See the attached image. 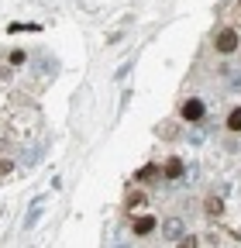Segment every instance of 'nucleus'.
I'll list each match as a JSON object with an SVG mask.
<instances>
[{"instance_id":"f257e3e1","label":"nucleus","mask_w":241,"mask_h":248,"mask_svg":"<svg viewBox=\"0 0 241 248\" xmlns=\"http://www.w3.org/2000/svg\"><path fill=\"white\" fill-rule=\"evenodd\" d=\"M159 231H162L166 241H179L186 234V221H183V217H166V221L159 224Z\"/></svg>"},{"instance_id":"f03ea898","label":"nucleus","mask_w":241,"mask_h":248,"mask_svg":"<svg viewBox=\"0 0 241 248\" xmlns=\"http://www.w3.org/2000/svg\"><path fill=\"white\" fill-rule=\"evenodd\" d=\"M238 42H241L238 31H234V28H224L221 35H217V42H214V48H217L221 55H231V52H238Z\"/></svg>"},{"instance_id":"7ed1b4c3","label":"nucleus","mask_w":241,"mask_h":248,"mask_svg":"<svg viewBox=\"0 0 241 248\" xmlns=\"http://www.w3.org/2000/svg\"><path fill=\"white\" fill-rule=\"evenodd\" d=\"M203 114H207L203 100H196V97H193V100H186V104H183V121H186V124H200V121H203Z\"/></svg>"},{"instance_id":"20e7f679","label":"nucleus","mask_w":241,"mask_h":248,"mask_svg":"<svg viewBox=\"0 0 241 248\" xmlns=\"http://www.w3.org/2000/svg\"><path fill=\"white\" fill-rule=\"evenodd\" d=\"M42 210H45V197H38V200L31 203V210H28V217H24V231H31V228L38 224V217H42Z\"/></svg>"},{"instance_id":"39448f33","label":"nucleus","mask_w":241,"mask_h":248,"mask_svg":"<svg viewBox=\"0 0 241 248\" xmlns=\"http://www.w3.org/2000/svg\"><path fill=\"white\" fill-rule=\"evenodd\" d=\"M183 172H186V166H183V159H179V155H172V159L166 162V169H162V176H166V179H179Z\"/></svg>"},{"instance_id":"423d86ee","label":"nucleus","mask_w":241,"mask_h":248,"mask_svg":"<svg viewBox=\"0 0 241 248\" xmlns=\"http://www.w3.org/2000/svg\"><path fill=\"white\" fill-rule=\"evenodd\" d=\"M131 231H135L138 238H148V234L155 231V217H138V221L131 224Z\"/></svg>"},{"instance_id":"0eeeda50","label":"nucleus","mask_w":241,"mask_h":248,"mask_svg":"<svg viewBox=\"0 0 241 248\" xmlns=\"http://www.w3.org/2000/svg\"><path fill=\"white\" fill-rule=\"evenodd\" d=\"M159 176H162V169H159V166H141V169L135 172V179H138V183H152V179H159Z\"/></svg>"},{"instance_id":"6e6552de","label":"nucleus","mask_w":241,"mask_h":248,"mask_svg":"<svg viewBox=\"0 0 241 248\" xmlns=\"http://www.w3.org/2000/svg\"><path fill=\"white\" fill-rule=\"evenodd\" d=\"M203 210H207L210 217H221V214H224V200H221V197H207V200H203Z\"/></svg>"},{"instance_id":"1a4fd4ad","label":"nucleus","mask_w":241,"mask_h":248,"mask_svg":"<svg viewBox=\"0 0 241 248\" xmlns=\"http://www.w3.org/2000/svg\"><path fill=\"white\" fill-rule=\"evenodd\" d=\"M227 131H241V107H234L227 114Z\"/></svg>"},{"instance_id":"9d476101","label":"nucleus","mask_w":241,"mask_h":248,"mask_svg":"<svg viewBox=\"0 0 241 248\" xmlns=\"http://www.w3.org/2000/svg\"><path fill=\"white\" fill-rule=\"evenodd\" d=\"M145 203H148V200H145L141 190H131V193H128V207H131V210H135V207H145Z\"/></svg>"},{"instance_id":"9b49d317","label":"nucleus","mask_w":241,"mask_h":248,"mask_svg":"<svg viewBox=\"0 0 241 248\" xmlns=\"http://www.w3.org/2000/svg\"><path fill=\"white\" fill-rule=\"evenodd\" d=\"M176 248H196V238H193V234L186 231L183 238H179V241H176Z\"/></svg>"},{"instance_id":"f8f14e48","label":"nucleus","mask_w":241,"mask_h":248,"mask_svg":"<svg viewBox=\"0 0 241 248\" xmlns=\"http://www.w3.org/2000/svg\"><path fill=\"white\" fill-rule=\"evenodd\" d=\"M159 135H162V138H176V135H179V128H176V124H162Z\"/></svg>"},{"instance_id":"ddd939ff","label":"nucleus","mask_w":241,"mask_h":248,"mask_svg":"<svg viewBox=\"0 0 241 248\" xmlns=\"http://www.w3.org/2000/svg\"><path fill=\"white\" fill-rule=\"evenodd\" d=\"M11 169H14V162H0V176H7Z\"/></svg>"},{"instance_id":"4468645a","label":"nucleus","mask_w":241,"mask_h":248,"mask_svg":"<svg viewBox=\"0 0 241 248\" xmlns=\"http://www.w3.org/2000/svg\"><path fill=\"white\" fill-rule=\"evenodd\" d=\"M231 86H234V90L241 86V73H231Z\"/></svg>"}]
</instances>
